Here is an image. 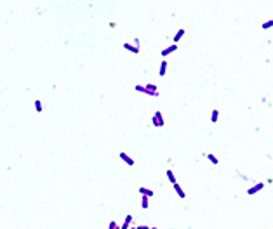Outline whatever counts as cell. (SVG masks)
Returning <instances> with one entry per match:
<instances>
[{
  "label": "cell",
  "instance_id": "6da1fadb",
  "mask_svg": "<svg viewBox=\"0 0 273 229\" xmlns=\"http://www.w3.org/2000/svg\"><path fill=\"white\" fill-rule=\"evenodd\" d=\"M165 125V122H164V116H162V111H158L157 109L155 113H153V127H157V128H162Z\"/></svg>",
  "mask_w": 273,
  "mask_h": 229
},
{
  "label": "cell",
  "instance_id": "7a4b0ae2",
  "mask_svg": "<svg viewBox=\"0 0 273 229\" xmlns=\"http://www.w3.org/2000/svg\"><path fill=\"white\" fill-rule=\"evenodd\" d=\"M261 189H264V182H258V184H254L251 189H247V195H256V193H259Z\"/></svg>",
  "mask_w": 273,
  "mask_h": 229
},
{
  "label": "cell",
  "instance_id": "3957f363",
  "mask_svg": "<svg viewBox=\"0 0 273 229\" xmlns=\"http://www.w3.org/2000/svg\"><path fill=\"white\" fill-rule=\"evenodd\" d=\"M124 49L129 50V52H132V54H139V47H136L134 44H129V42L124 44Z\"/></svg>",
  "mask_w": 273,
  "mask_h": 229
},
{
  "label": "cell",
  "instance_id": "277c9868",
  "mask_svg": "<svg viewBox=\"0 0 273 229\" xmlns=\"http://www.w3.org/2000/svg\"><path fill=\"white\" fill-rule=\"evenodd\" d=\"M172 186H174V191H176V195L179 196V198H183V200H185V198H186V193H185V191H183V188H181V186L177 184V182H174V184H172Z\"/></svg>",
  "mask_w": 273,
  "mask_h": 229
},
{
  "label": "cell",
  "instance_id": "5b68a950",
  "mask_svg": "<svg viewBox=\"0 0 273 229\" xmlns=\"http://www.w3.org/2000/svg\"><path fill=\"white\" fill-rule=\"evenodd\" d=\"M139 195H141V196H146V198H151V196L155 195V191L148 189V188H139Z\"/></svg>",
  "mask_w": 273,
  "mask_h": 229
},
{
  "label": "cell",
  "instance_id": "8992f818",
  "mask_svg": "<svg viewBox=\"0 0 273 229\" xmlns=\"http://www.w3.org/2000/svg\"><path fill=\"white\" fill-rule=\"evenodd\" d=\"M174 50H177V45H176V44H172L171 47H167V49H164V50H162V57H167V56H169L171 52H174Z\"/></svg>",
  "mask_w": 273,
  "mask_h": 229
},
{
  "label": "cell",
  "instance_id": "52a82bcc",
  "mask_svg": "<svg viewBox=\"0 0 273 229\" xmlns=\"http://www.w3.org/2000/svg\"><path fill=\"white\" fill-rule=\"evenodd\" d=\"M167 66H169V63H167V61H162V63H160V69H158V75H160V77H165Z\"/></svg>",
  "mask_w": 273,
  "mask_h": 229
},
{
  "label": "cell",
  "instance_id": "ba28073f",
  "mask_svg": "<svg viewBox=\"0 0 273 229\" xmlns=\"http://www.w3.org/2000/svg\"><path fill=\"white\" fill-rule=\"evenodd\" d=\"M120 158H122V160L125 161V163H127L129 167H132V165H134V160H132L131 156L127 155V153H120Z\"/></svg>",
  "mask_w": 273,
  "mask_h": 229
},
{
  "label": "cell",
  "instance_id": "9c48e42d",
  "mask_svg": "<svg viewBox=\"0 0 273 229\" xmlns=\"http://www.w3.org/2000/svg\"><path fill=\"white\" fill-rule=\"evenodd\" d=\"M183 35H185V30L179 28V30H177V33L174 35V44H176V45H177V42H179L181 38H183Z\"/></svg>",
  "mask_w": 273,
  "mask_h": 229
},
{
  "label": "cell",
  "instance_id": "30bf717a",
  "mask_svg": "<svg viewBox=\"0 0 273 229\" xmlns=\"http://www.w3.org/2000/svg\"><path fill=\"white\" fill-rule=\"evenodd\" d=\"M165 176H167V179L171 180V184H174V182H177V180H176V176H174V172H172L171 168H169V170L165 172Z\"/></svg>",
  "mask_w": 273,
  "mask_h": 229
},
{
  "label": "cell",
  "instance_id": "8fae6325",
  "mask_svg": "<svg viewBox=\"0 0 273 229\" xmlns=\"http://www.w3.org/2000/svg\"><path fill=\"white\" fill-rule=\"evenodd\" d=\"M131 222H132V215H127V217H125V220H124V224H122V227H120V229H127V227H131Z\"/></svg>",
  "mask_w": 273,
  "mask_h": 229
},
{
  "label": "cell",
  "instance_id": "7c38bea8",
  "mask_svg": "<svg viewBox=\"0 0 273 229\" xmlns=\"http://www.w3.org/2000/svg\"><path fill=\"white\" fill-rule=\"evenodd\" d=\"M33 104H35V109H37V113H42V111H44V106H42V101H40V99H37Z\"/></svg>",
  "mask_w": 273,
  "mask_h": 229
},
{
  "label": "cell",
  "instance_id": "4fadbf2b",
  "mask_svg": "<svg viewBox=\"0 0 273 229\" xmlns=\"http://www.w3.org/2000/svg\"><path fill=\"white\" fill-rule=\"evenodd\" d=\"M205 156H207V160H209V161H212V165H218V163H219V160H218L212 153H207Z\"/></svg>",
  "mask_w": 273,
  "mask_h": 229
},
{
  "label": "cell",
  "instance_id": "5bb4252c",
  "mask_svg": "<svg viewBox=\"0 0 273 229\" xmlns=\"http://www.w3.org/2000/svg\"><path fill=\"white\" fill-rule=\"evenodd\" d=\"M218 118H219V111H218V109H212V115H210V122L216 123V122H218Z\"/></svg>",
  "mask_w": 273,
  "mask_h": 229
},
{
  "label": "cell",
  "instance_id": "9a60e30c",
  "mask_svg": "<svg viewBox=\"0 0 273 229\" xmlns=\"http://www.w3.org/2000/svg\"><path fill=\"white\" fill-rule=\"evenodd\" d=\"M148 200H150V198H146V196H143V200H141V208H143V210H146L148 207H150Z\"/></svg>",
  "mask_w": 273,
  "mask_h": 229
},
{
  "label": "cell",
  "instance_id": "2e32d148",
  "mask_svg": "<svg viewBox=\"0 0 273 229\" xmlns=\"http://www.w3.org/2000/svg\"><path fill=\"white\" fill-rule=\"evenodd\" d=\"M271 26H273V21H271V19H268V21H266V23L263 25V30H270Z\"/></svg>",
  "mask_w": 273,
  "mask_h": 229
},
{
  "label": "cell",
  "instance_id": "e0dca14e",
  "mask_svg": "<svg viewBox=\"0 0 273 229\" xmlns=\"http://www.w3.org/2000/svg\"><path fill=\"white\" fill-rule=\"evenodd\" d=\"M108 229H120V227L115 224V220H112V222H110V226H108Z\"/></svg>",
  "mask_w": 273,
  "mask_h": 229
},
{
  "label": "cell",
  "instance_id": "ac0fdd59",
  "mask_svg": "<svg viewBox=\"0 0 273 229\" xmlns=\"http://www.w3.org/2000/svg\"><path fill=\"white\" fill-rule=\"evenodd\" d=\"M136 229H150V227H148V226H137Z\"/></svg>",
  "mask_w": 273,
  "mask_h": 229
},
{
  "label": "cell",
  "instance_id": "d6986e66",
  "mask_svg": "<svg viewBox=\"0 0 273 229\" xmlns=\"http://www.w3.org/2000/svg\"><path fill=\"white\" fill-rule=\"evenodd\" d=\"M127 229H136V227H127Z\"/></svg>",
  "mask_w": 273,
  "mask_h": 229
},
{
  "label": "cell",
  "instance_id": "ffe728a7",
  "mask_svg": "<svg viewBox=\"0 0 273 229\" xmlns=\"http://www.w3.org/2000/svg\"><path fill=\"white\" fill-rule=\"evenodd\" d=\"M150 229H158V227H150Z\"/></svg>",
  "mask_w": 273,
  "mask_h": 229
}]
</instances>
